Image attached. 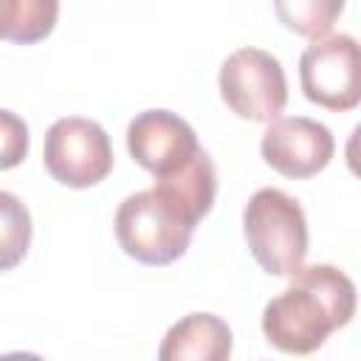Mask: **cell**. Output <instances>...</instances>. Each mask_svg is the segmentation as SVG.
<instances>
[{
	"instance_id": "cell-1",
	"label": "cell",
	"mask_w": 361,
	"mask_h": 361,
	"mask_svg": "<svg viewBox=\"0 0 361 361\" xmlns=\"http://www.w3.org/2000/svg\"><path fill=\"white\" fill-rule=\"evenodd\" d=\"M355 316L353 279L327 262L302 265L290 274L288 288L262 310V336L288 355L316 353L330 333L347 327Z\"/></svg>"
},
{
	"instance_id": "cell-2",
	"label": "cell",
	"mask_w": 361,
	"mask_h": 361,
	"mask_svg": "<svg viewBox=\"0 0 361 361\" xmlns=\"http://www.w3.org/2000/svg\"><path fill=\"white\" fill-rule=\"evenodd\" d=\"M243 234L257 265L271 276H290L307 257V217L296 197L276 186L257 189L243 209Z\"/></svg>"
},
{
	"instance_id": "cell-3",
	"label": "cell",
	"mask_w": 361,
	"mask_h": 361,
	"mask_svg": "<svg viewBox=\"0 0 361 361\" xmlns=\"http://www.w3.org/2000/svg\"><path fill=\"white\" fill-rule=\"evenodd\" d=\"M116 240L141 265H169L192 243L195 226L155 189L127 195L116 209Z\"/></svg>"
},
{
	"instance_id": "cell-4",
	"label": "cell",
	"mask_w": 361,
	"mask_h": 361,
	"mask_svg": "<svg viewBox=\"0 0 361 361\" xmlns=\"http://www.w3.org/2000/svg\"><path fill=\"white\" fill-rule=\"evenodd\" d=\"M217 87L226 107L243 121L268 124L288 102V79L279 59L251 45L237 48L223 59Z\"/></svg>"
},
{
	"instance_id": "cell-5",
	"label": "cell",
	"mask_w": 361,
	"mask_h": 361,
	"mask_svg": "<svg viewBox=\"0 0 361 361\" xmlns=\"http://www.w3.org/2000/svg\"><path fill=\"white\" fill-rule=\"evenodd\" d=\"M42 164L48 175L71 189L102 183L113 169V144L104 127L93 118H56L42 144Z\"/></svg>"
},
{
	"instance_id": "cell-6",
	"label": "cell",
	"mask_w": 361,
	"mask_h": 361,
	"mask_svg": "<svg viewBox=\"0 0 361 361\" xmlns=\"http://www.w3.org/2000/svg\"><path fill=\"white\" fill-rule=\"evenodd\" d=\"M299 85L307 102L347 113L361 102V56L350 34H324L310 39L299 56Z\"/></svg>"
},
{
	"instance_id": "cell-7",
	"label": "cell",
	"mask_w": 361,
	"mask_h": 361,
	"mask_svg": "<svg viewBox=\"0 0 361 361\" xmlns=\"http://www.w3.org/2000/svg\"><path fill=\"white\" fill-rule=\"evenodd\" d=\"M336 152L333 133L307 116H276L268 121L262 141H259V155L262 161L285 175V178H313L319 175Z\"/></svg>"
},
{
	"instance_id": "cell-8",
	"label": "cell",
	"mask_w": 361,
	"mask_h": 361,
	"mask_svg": "<svg viewBox=\"0 0 361 361\" xmlns=\"http://www.w3.org/2000/svg\"><path fill=\"white\" fill-rule=\"evenodd\" d=\"M197 149V133L172 110H144L127 124V152L152 178L180 169Z\"/></svg>"
},
{
	"instance_id": "cell-9",
	"label": "cell",
	"mask_w": 361,
	"mask_h": 361,
	"mask_svg": "<svg viewBox=\"0 0 361 361\" xmlns=\"http://www.w3.org/2000/svg\"><path fill=\"white\" fill-rule=\"evenodd\" d=\"M234 336L231 327L214 313H189L175 322L161 347V361H226L231 355Z\"/></svg>"
},
{
	"instance_id": "cell-10",
	"label": "cell",
	"mask_w": 361,
	"mask_h": 361,
	"mask_svg": "<svg viewBox=\"0 0 361 361\" xmlns=\"http://www.w3.org/2000/svg\"><path fill=\"white\" fill-rule=\"evenodd\" d=\"M152 189L158 195H164L192 226H197L214 206V195H217V166L212 161V155L200 147L192 161H186L180 169L155 178Z\"/></svg>"
},
{
	"instance_id": "cell-11",
	"label": "cell",
	"mask_w": 361,
	"mask_h": 361,
	"mask_svg": "<svg viewBox=\"0 0 361 361\" xmlns=\"http://www.w3.org/2000/svg\"><path fill=\"white\" fill-rule=\"evenodd\" d=\"M59 20V0H0V39L34 45Z\"/></svg>"
},
{
	"instance_id": "cell-12",
	"label": "cell",
	"mask_w": 361,
	"mask_h": 361,
	"mask_svg": "<svg viewBox=\"0 0 361 361\" xmlns=\"http://www.w3.org/2000/svg\"><path fill=\"white\" fill-rule=\"evenodd\" d=\"M34 237V223L28 206L14 195L0 189V274L17 268Z\"/></svg>"
},
{
	"instance_id": "cell-13",
	"label": "cell",
	"mask_w": 361,
	"mask_h": 361,
	"mask_svg": "<svg viewBox=\"0 0 361 361\" xmlns=\"http://www.w3.org/2000/svg\"><path fill=\"white\" fill-rule=\"evenodd\" d=\"M344 3L347 0H274V11L288 31L305 39H319L330 34L344 11Z\"/></svg>"
},
{
	"instance_id": "cell-14",
	"label": "cell",
	"mask_w": 361,
	"mask_h": 361,
	"mask_svg": "<svg viewBox=\"0 0 361 361\" xmlns=\"http://www.w3.org/2000/svg\"><path fill=\"white\" fill-rule=\"evenodd\" d=\"M28 147H31L28 124L17 113L0 107V172L20 166L28 155Z\"/></svg>"
}]
</instances>
